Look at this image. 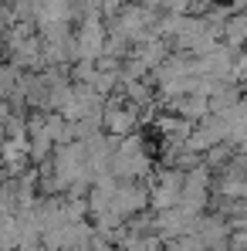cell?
<instances>
[{
	"label": "cell",
	"mask_w": 247,
	"mask_h": 251,
	"mask_svg": "<svg viewBox=\"0 0 247 251\" xmlns=\"http://www.w3.org/2000/svg\"><path fill=\"white\" fill-rule=\"evenodd\" d=\"M227 251H247V227H230V234H227Z\"/></svg>",
	"instance_id": "1"
}]
</instances>
